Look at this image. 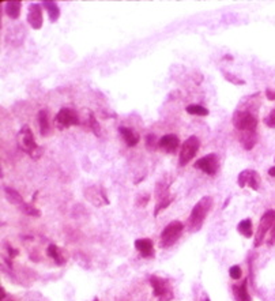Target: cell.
Wrapping results in <instances>:
<instances>
[{
    "mask_svg": "<svg viewBox=\"0 0 275 301\" xmlns=\"http://www.w3.org/2000/svg\"><path fill=\"white\" fill-rule=\"evenodd\" d=\"M41 7L38 3H33L30 4L29 7V14H28V22L29 25L33 28V29L38 30L42 28V10Z\"/></svg>",
    "mask_w": 275,
    "mask_h": 301,
    "instance_id": "cell-10",
    "label": "cell"
},
{
    "mask_svg": "<svg viewBox=\"0 0 275 301\" xmlns=\"http://www.w3.org/2000/svg\"><path fill=\"white\" fill-rule=\"evenodd\" d=\"M89 120H90V128L94 132V135L100 136L101 135V130H100V124L97 121V119L94 116L93 112L89 113Z\"/></svg>",
    "mask_w": 275,
    "mask_h": 301,
    "instance_id": "cell-25",
    "label": "cell"
},
{
    "mask_svg": "<svg viewBox=\"0 0 275 301\" xmlns=\"http://www.w3.org/2000/svg\"><path fill=\"white\" fill-rule=\"evenodd\" d=\"M42 7L47 10L51 22H58L59 17H60V8H59L58 4L55 1H51V0H44Z\"/></svg>",
    "mask_w": 275,
    "mask_h": 301,
    "instance_id": "cell-15",
    "label": "cell"
},
{
    "mask_svg": "<svg viewBox=\"0 0 275 301\" xmlns=\"http://www.w3.org/2000/svg\"><path fill=\"white\" fill-rule=\"evenodd\" d=\"M38 124H40V132H41L42 136H47L48 132H49V116H48V111L42 109L38 113Z\"/></svg>",
    "mask_w": 275,
    "mask_h": 301,
    "instance_id": "cell-18",
    "label": "cell"
},
{
    "mask_svg": "<svg viewBox=\"0 0 275 301\" xmlns=\"http://www.w3.org/2000/svg\"><path fill=\"white\" fill-rule=\"evenodd\" d=\"M200 148V141L196 135H192L188 138L187 141L183 143L182 149H180V158H179V164L182 166L189 164L192 158L198 154Z\"/></svg>",
    "mask_w": 275,
    "mask_h": 301,
    "instance_id": "cell-5",
    "label": "cell"
},
{
    "mask_svg": "<svg viewBox=\"0 0 275 301\" xmlns=\"http://www.w3.org/2000/svg\"><path fill=\"white\" fill-rule=\"evenodd\" d=\"M149 201H150V195H146V196H143L142 199L138 201V206H146Z\"/></svg>",
    "mask_w": 275,
    "mask_h": 301,
    "instance_id": "cell-31",
    "label": "cell"
},
{
    "mask_svg": "<svg viewBox=\"0 0 275 301\" xmlns=\"http://www.w3.org/2000/svg\"><path fill=\"white\" fill-rule=\"evenodd\" d=\"M275 224V210H267L262 215L260 218V224H259L258 232L255 235V247L258 248L262 245L264 237H266V233L269 232Z\"/></svg>",
    "mask_w": 275,
    "mask_h": 301,
    "instance_id": "cell-7",
    "label": "cell"
},
{
    "mask_svg": "<svg viewBox=\"0 0 275 301\" xmlns=\"http://www.w3.org/2000/svg\"><path fill=\"white\" fill-rule=\"evenodd\" d=\"M237 230H239V233L243 235L244 237H246V239H251V236L253 235V232H252L251 218H245V219H243V221H240L239 225H237Z\"/></svg>",
    "mask_w": 275,
    "mask_h": 301,
    "instance_id": "cell-19",
    "label": "cell"
},
{
    "mask_svg": "<svg viewBox=\"0 0 275 301\" xmlns=\"http://www.w3.org/2000/svg\"><path fill=\"white\" fill-rule=\"evenodd\" d=\"M229 275L232 279H240L241 275H243V271H241L240 266L234 265L229 269Z\"/></svg>",
    "mask_w": 275,
    "mask_h": 301,
    "instance_id": "cell-27",
    "label": "cell"
},
{
    "mask_svg": "<svg viewBox=\"0 0 275 301\" xmlns=\"http://www.w3.org/2000/svg\"><path fill=\"white\" fill-rule=\"evenodd\" d=\"M4 198L7 199V202H10L11 205H15V206H21L24 205L25 201L22 198V195L18 192L17 189L11 188V187H4Z\"/></svg>",
    "mask_w": 275,
    "mask_h": 301,
    "instance_id": "cell-14",
    "label": "cell"
},
{
    "mask_svg": "<svg viewBox=\"0 0 275 301\" xmlns=\"http://www.w3.org/2000/svg\"><path fill=\"white\" fill-rule=\"evenodd\" d=\"M146 145L149 149H154V146H155V135H147L146 136Z\"/></svg>",
    "mask_w": 275,
    "mask_h": 301,
    "instance_id": "cell-30",
    "label": "cell"
},
{
    "mask_svg": "<svg viewBox=\"0 0 275 301\" xmlns=\"http://www.w3.org/2000/svg\"><path fill=\"white\" fill-rule=\"evenodd\" d=\"M21 8H22V3L21 1H7L4 6V11L10 18L17 19L21 14Z\"/></svg>",
    "mask_w": 275,
    "mask_h": 301,
    "instance_id": "cell-17",
    "label": "cell"
},
{
    "mask_svg": "<svg viewBox=\"0 0 275 301\" xmlns=\"http://www.w3.org/2000/svg\"><path fill=\"white\" fill-rule=\"evenodd\" d=\"M93 301H98V299H97V297H95V299H94Z\"/></svg>",
    "mask_w": 275,
    "mask_h": 301,
    "instance_id": "cell-37",
    "label": "cell"
},
{
    "mask_svg": "<svg viewBox=\"0 0 275 301\" xmlns=\"http://www.w3.org/2000/svg\"><path fill=\"white\" fill-rule=\"evenodd\" d=\"M172 202H173V196H168V198H164V199H161V201L157 202V207H155L154 215L157 217V215L159 214V211H161V210H164V209H166V207L169 206Z\"/></svg>",
    "mask_w": 275,
    "mask_h": 301,
    "instance_id": "cell-23",
    "label": "cell"
},
{
    "mask_svg": "<svg viewBox=\"0 0 275 301\" xmlns=\"http://www.w3.org/2000/svg\"><path fill=\"white\" fill-rule=\"evenodd\" d=\"M269 175H270V176L275 177V166H273V168H270V169H269Z\"/></svg>",
    "mask_w": 275,
    "mask_h": 301,
    "instance_id": "cell-35",
    "label": "cell"
},
{
    "mask_svg": "<svg viewBox=\"0 0 275 301\" xmlns=\"http://www.w3.org/2000/svg\"><path fill=\"white\" fill-rule=\"evenodd\" d=\"M183 230H184V225L180 221H173L170 222L162 232H161V240H159V245L161 248H169L172 247L177 240L182 237Z\"/></svg>",
    "mask_w": 275,
    "mask_h": 301,
    "instance_id": "cell-4",
    "label": "cell"
},
{
    "mask_svg": "<svg viewBox=\"0 0 275 301\" xmlns=\"http://www.w3.org/2000/svg\"><path fill=\"white\" fill-rule=\"evenodd\" d=\"M135 248L139 251V254L143 258H152L154 256V244L150 239H138L135 241Z\"/></svg>",
    "mask_w": 275,
    "mask_h": 301,
    "instance_id": "cell-12",
    "label": "cell"
},
{
    "mask_svg": "<svg viewBox=\"0 0 275 301\" xmlns=\"http://www.w3.org/2000/svg\"><path fill=\"white\" fill-rule=\"evenodd\" d=\"M259 184H260V177H259L258 172L251 171V176H249V180H248V185H249L253 191H258Z\"/></svg>",
    "mask_w": 275,
    "mask_h": 301,
    "instance_id": "cell-24",
    "label": "cell"
},
{
    "mask_svg": "<svg viewBox=\"0 0 275 301\" xmlns=\"http://www.w3.org/2000/svg\"><path fill=\"white\" fill-rule=\"evenodd\" d=\"M150 283H152L153 293L157 299H159V301H170L173 299V292L166 279L157 277V275H152Z\"/></svg>",
    "mask_w": 275,
    "mask_h": 301,
    "instance_id": "cell-6",
    "label": "cell"
},
{
    "mask_svg": "<svg viewBox=\"0 0 275 301\" xmlns=\"http://www.w3.org/2000/svg\"><path fill=\"white\" fill-rule=\"evenodd\" d=\"M234 293L237 301H251V296L248 293V279H244L240 286H234Z\"/></svg>",
    "mask_w": 275,
    "mask_h": 301,
    "instance_id": "cell-16",
    "label": "cell"
},
{
    "mask_svg": "<svg viewBox=\"0 0 275 301\" xmlns=\"http://www.w3.org/2000/svg\"><path fill=\"white\" fill-rule=\"evenodd\" d=\"M195 168L200 169L203 173L209 175V176H214L218 172V168H219L218 155L214 153L207 154V155L202 157V158H199L195 162Z\"/></svg>",
    "mask_w": 275,
    "mask_h": 301,
    "instance_id": "cell-8",
    "label": "cell"
},
{
    "mask_svg": "<svg viewBox=\"0 0 275 301\" xmlns=\"http://www.w3.org/2000/svg\"><path fill=\"white\" fill-rule=\"evenodd\" d=\"M233 124L236 130L240 131V142L245 150H252L258 142V119L246 111H240L234 115Z\"/></svg>",
    "mask_w": 275,
    "mask_h": 301,
    "instance_id": "cell-1",
    "label": "cell"
},
{
    "mask_svg": "<svg viewBox=\"0 0 275 301\" xmlns=\"http://www.w3.org/2000/svg\"><path fill=\"white\" fill-rule=\"evenodd\" d=\"M267 244H269V245H273V244H275V224H274V226H273V232H271V236H270Z\"/></svg>",
    "mask_w": 275,
    "mask_h": 301,
    "instance_id": "cell-33",
    "label": "cell"
},
{
    "mask_svg": "<svg viewBox=\"0 0 275 301\" xmlns=\"http://www.w3.org/2000/svg\"><path fill=\"white\" fill-rule=\"evenodd\" d=\"M223 75H225V78L226 79H229L230 82L234 83V85H244V81L243 79H239L237 77H234V75H232V74H226V72H223Z\"/></svg>",
    "mask_w": 275,
    "mask_h": 301,
    "instance_id": "cell-29",
    "label": "cell"
},
{
    "mask_svg": "<svg viewBox=\"0 0 275 301\" xmlns=\"http://www.w3.org/2000/svg\"><path fill=\"white\" fill-rule=\"evenodd\" d=\"M213 206V198L211 196H203L195 206H193L191 215L188 218V228L191 232H198L202 229L205 224V219Z\"/></svg>",
    "mask_w": 275,
    "mask_h": 301,
    "instance_id": "cell-2",
    "label": "cell"
},
{
    "mask_svg": "<svg viewBox=\"0 0 275 301\" xmlns=\"http://www.w3.org/2000/svg\"><path fill=\"white\" fill-rule=\"evenodd\" d=\"M264 123H266V125L271 127V128H275V109H273L269 116L264 119Z\"/></svg>",
    "mask_w": 275,
    "mask_h": 301,
    "instance_id": "cell-28",
    "label": "cell"
},
{
    "mask_svg": "<svg viewBox=\"0 0 275 301\" xmlns=\"http://www.w3.org/2000/svg\"><path fill=\"white\" fill-rule=\"evenodd\" d=\"M18 145H19V149L26 154H29L31 158L38 159L40 155L42 154V149L35 143L33 131L30 130L29 125H24L21 128V131H19V134H18Z\"/></svg>",
    "mask_w": 275,
    "mask_h": 301,
    "instance_id": "cell-3",
    "label": "cell"
},
{
    "mask_svg": "<svg viewBox=\"0 0 275 301\" xmlns=\"http://www.w3.org/2000/svg\"><path fill=\"white\" fill-rule=\"evenodd\" d=\"M205 301H210V299H209V297H207V299H206Z\"/></svg>",
    "mask_w": 275,
    "mask_h": 301,
    "instance_id": "cell-36",
    "label": "cell"
},
{
    "mask_svg": "<svg viewBox=\"0 0 275 301\" xmlns=\"http://www.w3.org/2000/svg\"><path fill=\"white\" fill-rule=\"evenodd\" d=\"M266 97H267V100L275 101V91H273V90L267 89V90H266Z\"/></svg>",
    "mask_w": 275,
    "mask_h": 301,
    "instance_id": "cell-32",
    "label": "cell"
},
{
    "mask_svg": "<svg viewBox=\"0 0 275 301\" xmlns=\"http://www.w3.org/2000/svg\"><path fill=\"white\" fill-rule=\"evenodd\" d=\"M56 123L61 127H71V125H78L79 124V118L72 109L70 108H63L60 109L56 115Z\"/></svg>",
    "mask_w": 275,
    "mask_h": 301,
    "instance_id": "cell-9",
    "label": "cell"
},
{
    "mask_svg": "<svg viewBox=\"0 0 275 301\" xmlns=\"http://www.w3.org/2000/svg\"><path fill=\"white\" fill-rule=\"evenodd\" d=\"M179 146H180V141H179V136L175 134H166L158 141V148L169 154L176 153Z\"/></svg>",
    "mask_w": 275,
    "mask_h": 301,
    "instance_id": "cell-11",
    "label": "cell"
},
{
    "mask_svg": "<svg viewBox=\"0 0 275 301\" xmlns=\"http://www.w3.org/2000/svg\"><path fill=\"white\" fill-rule=\"evenodd\" d=\"M119 132H120V135L123 136L124 142L127 143L128 148H134V146H136L139 143V135L134 130L127 128V127H120Z\"/></svg>",
    "mask_w": 275,
    "mask_h": 301,
    "instance_id": "cell-13",
    "label": "cell"
},
{
    "mask_svg": "<svg viewBox=\"0 0 275 301\" xmlns=\"http://www.w3.org/2000/svg\"><path fill=\"white\" fill-rule=\"evenodd\" d=\"M7 251H8L10 258H15V256H18V251L17 249H14L12 247H7Z\"/></svg>",
    "mask_w": 275,
    "mask_h": 301,
    "instance_id": "cell-34",
    "label": "cell"
},
{
    "mask_svg": "<svg viewBox=\"0 0 275 301\" xmlns=\"http://www.w3.org/2000/svg\"><path fill=\"white\" fill-rule=\"evenodd\" d=\"M185 111H187L189 115H192V116H207V115H209V109L205 108V106L198 105V104L188 105L187 108H185Z\"/></svg>",
    "mask_w": 275,
    "mask_h": 301,
    "instance_id": "cell-21",
    "label": "cell"
},
{
    "mask_svg": "<svg viewBox=\"0 0 275 301\" xmlns=\"http://www.w3.org/2000/svg\"><path fill=\"white\" fill-rule=\"evenodd\" d=\"M249 176H251V169H246V171H243L239 175V179H237V183L240 185L241 188H244L248 185V180H249Z\"/></svg>",
    "mask_w": 275,
    "mask_h": 301,
    "instance_id": "cell-26",
    "label": "cell"
},
{
    "mask_svg": "<svg viewBox=\"0 0 275 301\" xmlns=\"http://www.w3.org/2000/svg\"><path fill=\"white\" fill-rule=\"evenodd\" d=\"M18 209L24 212V214H26V215H30V217H40V215H41L40 210H38L37 207L33 206V205H29V203H24V205H21Z\"/></svg>",
    "mask_w": 275,
    "mask_h": 301,
    "instance_id": "cell-22",
    "label": "cell"
},
{
    "mask_svg": "<svg viewBox=\"0 0 275 301\" xmlns=\"http://www.w3.org/2000/svg\"><path fill=\"white\" fill-rule=\"evenodd\" d=\"M47 254H48V256H49V258H51L52 260H55V263H58L59 266L64 265L65 259L63 258V256H61V254H60V249H59L58 245L51 244V245L48 247Z\"/></svg>",
    "mask_w": 275,
    "mask_h": 301,
    "instance_id": "cell-20",
    "label": "cell"
}]
</instances>
